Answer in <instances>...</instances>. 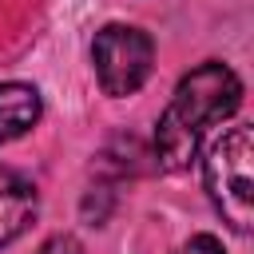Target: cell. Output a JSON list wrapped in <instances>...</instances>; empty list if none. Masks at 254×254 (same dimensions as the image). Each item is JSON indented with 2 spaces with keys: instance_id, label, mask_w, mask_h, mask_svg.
<instances>
[{
  "instance_id": "1",
  "label": "cell",
  "mask_w": 254,
  "mask_h": 254,
  "mask_svg": "<svg viewBox=\"0 0 254 254\" xmlns=\"http://www.w3.org/2000/svg\"><path fill=\"white\" fill-rule=\"evenodd\" d=\"M242 103V79L234 75V67L206 60L194 71H187L167 103V111L159 115L155 127V159L163 171H187L190 159L198 155V143L206 139V131L222 119H230Z\"/></svg>"
},
{
  "instance_id": "2",
  "label": "cell",
  "mask_w": 254,
  "mask_h": 254,
  "mask_svg": "<svg viewBox=\"0 0 254 254\" xmlns=\"http://www.w3.org/2000/svg\"><path fill=\"white\" fill-rule=\"evenodd\" d=\"M250 159H254V131L246 123H234L226 135H218L202 159V183L206 194L214 202V210L222 214V222L238 234L250 230L254 222V175H250Z\"/></svg>"
},
{
  "instance_id": "3",
  "label": "cell",
  "mask_w": 254,
  "mask_h": 254,
  "mask_svg": "<svg viewBox=\"0 0 254 254\" xmlns=\"http://www.w3.org/2000/svg\"><path fill=\"white\" fill-rule=\"evenodd\" d=\"M91 64H95V79L107 95H115V99L135 95L155 67V40L135 24H107L95 32Z\"/></svg>"
},
{
  "instance_id": "4",
  "label": "cell",
  "mask_w": 254,
  "mask_h": 254,
  "mask_svg": "<svg viewBox=\"0 0 254 254\" xmlns=\"http://www.w3.org/2000/svg\"><path fill=\"white\" fill-rule=\"evenodd\" d=\"M36 210H40L36 187H32L20 171L0 167V246L16 242V238L36 222Z\"/></svg>"
},
{
  "instance_id": "5",
  "label": "cell",
  "mask_w": 254,
  "mask_h": 254,
  "mask_svg": "<svg viewBox=\"0 0 254 254\" xmlns=\"http://www.w3.org/2000/svg\"><path fill=\"white\" fill-rule=\"evenodd\" d=\"M40 91L32 83H0V147L40 123Z\"/></svg>"
},
{
  "instance_id": "6",
  "label": "cell",
  "mask_w": 254,
  "mask_h": 254,
  "mask_svg": "<svg viewBox=\"0 0 254 254\" xmlns=\"http://www.w3.org/2000/svg\"><path fill=\"white\" fill-rule=\"evenodd\" d=\"M36 254H83V246H79L71 234H52Z\"/></svg>"
},
{
  "instance_id": "7",
  "label": "cell",
  "mask_w": 254,
  "mask_h": 254,
  "mask_svg": "<svg viewBox=\"0 0 254 254\" xmlns=\"http://www.w3.org/2000/svg\"><path fill=\"white\" fill-rule=\"evenodd\" d=\"M183 254H226V250H222V242H218L214 234H194Z\"/></svg>"
}]
</instances>
